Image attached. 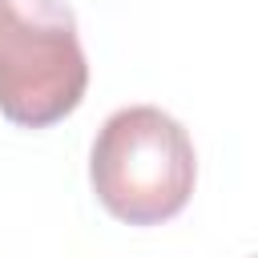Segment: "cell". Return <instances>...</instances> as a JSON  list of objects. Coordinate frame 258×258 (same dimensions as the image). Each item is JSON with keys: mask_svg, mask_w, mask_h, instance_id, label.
Returning <instances> with one entry per match:
<instances>
[{"mask_svg": "<svg viewBox=\"0 0 258 258\" xmlns=\"http://www.w3.org/2000/svg\"><path fill=\"white\" fill-rule=\"evenodd\" d=\"M97 202L125 226H161L189 206L198 153L177 117L157 105H125L105 117L89 149Z\"/></svg>", "mask_w": 258, "mask_h": 258, "instance_id": "1", "label": "cell"}, {"mask_svg": "<svg viewBox=\"0 0 258 258\" xmlns=\"http://www.w3.org/2000/svg\"><path fill=\"white\" fill-rule=\"evenodd\" d=\"M89 89L77 16L64 0H0V117L20 129L64 121Z\"/></svg>", "mask_w": 258, "mask_h": 258, "instance_id": "2", "label": "cell"}]
</instances>
